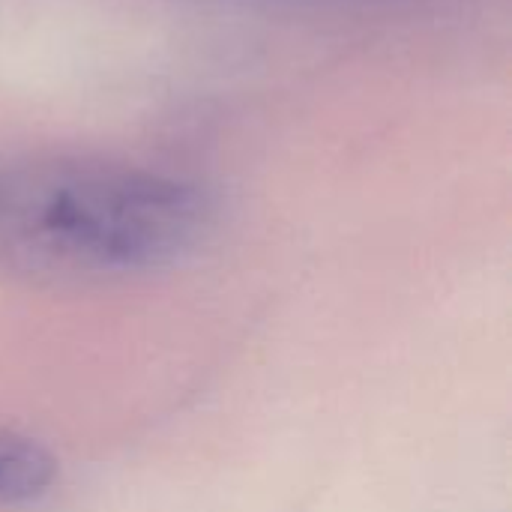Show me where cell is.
<instances>
[{"label": "cell", "mask_w": 512, "mask_h": 512, "mask_svg": "<svg viewBox=\"0 0 512 512\" xmlns=\"http://www.w3.org/2000/svg\"><path fill=\"white\" fill-rule=\"evenodd\" d=\"M213 225L207 189L183 174L99 159L0 162V267L45 282H102L189 258Z\"/></svg>", "instance_id": "1"}, {"label": "cell", "mask_w": 512, "mask_h": 512, "mask_svg": "<svg viewBox=\"0 0 512 512\" xmlns=\"http://www.w3.org/2000/svg\"><path fill=\"white\" fill-rule=\"evenodd\" d=\"M57 465L30 438L0 429V507L33 504L51 492Z\"/></svg>", "instance_id": "2"}]
</instances>
